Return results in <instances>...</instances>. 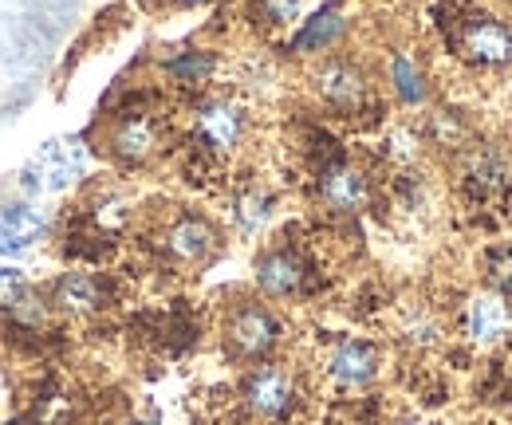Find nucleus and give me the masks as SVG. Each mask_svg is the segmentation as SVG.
Instances as JSON below:
<instances>
[{"mask_svg": "<svg viewBox=\"0 0 512 425\" xmlns=\"http://www.w3.org/2000/svg\"><path fill=\"white\" fill-rule=\"evenodd\" d=\"M280 319L268 311L264 304H237L225 319V343L237 359H249V363H264L276 347H280Z\"/></svg>", "mask_w": 512, "mask_h": 425, "instance_id": "nucleus-1", "label": "nucleus"}, {"mask_svg": "<svg viewBox=\"0 0 512 425\" xmlns=\"http://www.w3.org/2000/svg\"><path fill=\"white\" fill-rule=\"evenodd\" d=\"M245 126H249L245 107L233 103V99H205L193 111V138L213 158L233 154L241 146V138H245Z\"/></svg>", "mask_w": 512, "mask_h": 425, "instance_id": "nucleus-2", "label": "nucleus"}, {"mask_svg": "<svg viewBox=\"0 0 512 425\" xmlns=\"http://www.w3.org/2000/svg\"><path fill=\"white\" fill-rule=\"evenodd\" d=\"M162 146V122L154 119L150 111H127L111 122L107 130V150L115 162L123 166H142L158 154Z\"/></svg>", "mask_w": 512, "mask_h": 425, "instance_id": "nucleus-3", "label": "nucleus"}, {"mask_svg": "<svg viewBox=\"0 0 512 425\" xmlns=\"http://www.w3.org/2000/svg\"><path fill=\"white\" fill-rule=\"evenodd\" d=\"M316 91H320V99L331 111H339V115H359V111L367 107V99H371V79H367V71H363L359 63L327 60L320 71H316Z\"/></svg>", "mask_w": 512, "mask_h": 425, "instance_id": "nucleus-4", "label": "nucleus"}, {"mask_svg": "<svg viewBox=\"0 0 512 425\" xmlns=\"http://www.w3.org/2000/svg\"><path fill=\"white\" fill-rule=\"evenodd\" d=\"M241 394H245V406L264 422H284L296 406V386H292L288 370L272 363H260L256 370H249Z\"/></svg>", "mask_w": 512, "mask_h": 425, "instance_id": "nucleus-5", "label": "nucleus"}, {"mask_svg": "<svg viewBox=\"0 0 512 425\" xmlns=\"http://www.w3.org/2000/svg\"><path fill=\"white\" fill-rule=\"evenodd\" d=\"M83 174V146L79 142H48L32 166L24 170V189L28 193H60Z\"/></svg>", "mask_w": 512, "mask_h": 425, "instance_id": "nucleus-6", "label": "nucleus"}, {"mask_svg": "<svg viewBox=\"0 0 512 425\" xmlns=\"http://www.w3.org/2000/svg\"><path fill=\"white\" fill-rule=\"evenodd\" d=\"M457 48L469 63H481V67H501L512 60V32L493 20V16H469L461 24V36H457Z\"/></svg>", "mask_w": 512, "mask_h": 425, "instance_id": "nucleus-7", "label": "nucleus"}, {"mask_svg": "<svg viewBox=\"0 0 512 425\" xmlns=\"http://www.w3.org/2000/svg\"><path fill=\"white\" fill-rule=\"evenodd\" d=\"M308 284V264L300 252L292 248H272L256 260V288L272 300H288V296H300Z\"/></svg>", "mask_w": 512, "mask_h": 425, "instance_id": "nucleus-8", "label": "nucleus"}, {"mask_svg": "<svg viewBox=\"0 0 512 425\" xmlns=\"http://www.w3.org/2000/svg\"><path fill=\"white\" fill-rule=\"evenodd\" d=\"M316 189H320L323 205L335 209V213H359V209H367V201H371V178H367L359 166H351V162H331V166H323Z\"/></svg>", "mask_w": 512, "mask_h": 425, "instance_id": "nucleus-9", "label": "nucleus"}, {"mask_svg": "<svg viewBox=\"0 0 512 425\" xmlns=\"http://www.w3.org/2000/svg\"><path fill=\"white\" fill-rule=\"evenodd\" d=\"M162 248L174 264L182 268H193V264H205L213 252H217V229L205 221V217H178L166 233H162Z\"/></svg>", "mask_w": 512, "mask_h": 425, "instance_id": "nucleus-10", "label": "nucleus"}, {"mask_svg": "<svg viewBox=\"0 0 512 425\" xmlns=\"http://www.w3.org/2000/svg\"><path fill=\"white\" fill-rule=\"evenodd\" d=\"M107 300H111L107 280L95 272H83V268H71L52 284V304L64 315H95L107 307Z\"/></svg>", "mask_w": 512, "mask_h": 425, "instance_id": "nucleus-11", "label": "nucleus"}, {"mask_svg": "<svg viewBox=\"0 0 512 425\" xmlns=\"http://www.w3.org/2000/svg\"><path fill=\"white\" fill-rule=\"evenodd\" d=\"M48 229V217L28 205V201H16V205H4L0 209V256H12V252H24L44 237Z\"/></svg>", "mask_w": 512, "mask_h": 425, "instance_id": "nucleus-12", "label": "nucleus"}, {"mask_svg": "<svg viewBox=\"0 0 512 425\" xmlns=\"http://www.w3.org/2000/svg\"><path fill=\"white\" fill-rule=\"evenodd\" d=\"M327 374L339 386H367L379 374V351L363 339H343L327 359Z\"/></svg>", "mask_w": 512, "mask_h": 425, "instance_id": "nucleus-13", "label": "nucleus"}, {"mask_svg": "<svg viewBox=\"0 0 512 425\" xmlns=\"http://www.w3.org/2000/svg\"><path fill=\"white\" fill-rule=\"evenodd\" d=\"M339 36H343V12H339L335 4H327L312 20H304V28L292 36V52H300V56H308V52H327Z\"/></svg>", "mask_w": 512, "mask_h": 425, "instance_id": "nucleus-14", "label": "nucleus"}, {"mask_svg": "<svg viewBox=\"0 0 512 425\" xmlns=\"http://www.w3.org/2000/svg\"><path fill=\"white\" fill-rule=\"evenodd\" d=\"M505 327H509V307H505V300H497V296H481V300L473 304V311H469V335H473L477 343H493V339H501Z\"/></svg>", "mask_w": 512, "mask_h": 425, "instance_id": "nucleus-15", "label": "nucleus"}, {"mask_svg": "<svg viewBox=\"0 0 512 425\" xmlns=\"http://www.w3.org/2000/svg\"><path fill=\"white\" fill-rule=\"evenodd\" d=\"M390 87H394V95L402 103H422L426 99V79H422V71L414 67V60L406 52L390 56Z\"/></svg>", "mask_w": 512, "mask_h": 425, "instance_id": "nucleus-16", "label": "nucleus"}, {"mask_svg": "<svg viewBox=\"0 0 512 425\" xmlns=\"http://www.w3.org/2000/svg\"><path fill=\"white\" fill-rule=\"evenodd\" d=\"M272 193H264V189H249V193H241L237 197V209H233V217H237V229L241 233H256V229H264L268 225V217H272Z\"/></svg>", "mask_w": 512, "mask_h": 425, "instance_id": "nucleus-17", "label": "nucleus"}, {"mask_svg": "<svg viewBox=\"0 0 512 425\" xmlns=\"http://www.w3.org/2000/svg\"><path fill=\"white\" fill-rule=\"evenodd\" d=\"M8 319L16 323V327H40L44 319H48V300L36 292V288H20V292H12L8 300Z\"/></svg>", "mask_w": 512, "mask_h": 425, "instance_id": "nucleus-18", "label": "nucleus"}, {"mask_svg": "<svg viewBox=\"0 0 512 425\" xmlns=\"http://www.w3.org/2000/svg\"><path fill=\"white\" fill-rule=\"evenodd\" d=\"M213 67H217V60H213L209 52H182L178 60L166 63V71H170L174 79H182V83H205V79L213 75Z\"/></svg>", "mask_w": 512, "mask_h": 425, "instance_id": "nucleus-19", "label": "nucleus"}, {"mask_svg": "<svg viewBox=\"0 0 512 425\" xmlns=\"http://www.w3.org/2000/svg\"><path fill=\"white\" fill-rule=\"evenodd\" d=\"M256 8H260V16L268 24H292L300 16L304 0H256Z\"/></svg>", "mask_w": 512, "mask_h": 425, "instance_id": "nucleus-20", "label": "nucleus"}, {"mask_svg": "<svg viewBox=\"0 0 512 425\" xmlns=\"http://www.w3.org/2000/svg\"><path fill=\"white\" fill-rule=\"evenodd\" d=\"M489 280H493L501 292H512V252L489 256Z\"/></svg>", "mask_w": 512, "mask_h": 425, "instance_id": "nucleus-21", "label": "nucleus"}, {"mask_svg": "<svg viewBox=\"0 0 512 425\" xmlns=\"http://www.w3.org/2000/svg\"><path fill=\"white\" fill-rule=\"evenodd\" d=\"M24 288V272L16 268V264H4L0 268V300H8L12 292H20Z\"/></svg>", "mask_w": 512, "mask_h": 425, "instance_id": "nucleus-22", "label": "nucleus"}, {"mask_svg": "<svg viewBox=\"0 0 512 425\" xmlns=\"http://www.w3.org/2000/svg\"><path fill=\"white\" fill-rule=\"evenodd\" d=\"M182 4H190L193 8V4H209V0H182Z\"/></svg>", "mask_w": 512, "mask_h": 425, "instance_id": "nucleus-23", "label": "nucleus"}, {"mask_svg": "<svg viewBox=\"0 0 512 425\" xmlns=\"http://www.w3.org/2000/svg\"><path fill=\"white\" fill-rule=\"evenodd\" d=\"M12 425H24V422H12Z\"/></svg>", "mask_w": 512, "mask_h": 425, "instance_id": "nucleus-24", "label": "nucleus"}]
</instances>
